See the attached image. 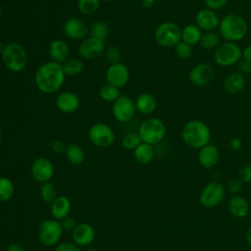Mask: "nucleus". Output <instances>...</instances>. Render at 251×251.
<instances>
[{
	"instance_id": "f257e3e1",
	"label": "nucleus",
	"mask_w": 251,
	"mask_h": 251,
	"mask_svg": "<svg viewBox=\"0 0 251 251\" xmlns=\"http://www.w3.org/2000/svg\"><path fill=\"white\" fill-rule=\"evenodd\" d=\"M65 78L62 65L54 61L41 64L34 74L35 86L44 94L57 93L62 88Z\"/></svg>"
},
{
	"instance_id": "f03ea898",
	"label": "nucleus",
	"mask_w": 251,
	"mask_h": 251,
	"mask_svg": "<svg viewBox=\"0 0 251 251\" xmlns=\"http://www.w3.org/2000/svg\"><path fill=\"white\" fill-rule=\"evenodd\" d=\"M181 138L188 147L200 149L210 143L211 130L203 121L190 120L181 129Z\"/></svg>"
},
{
	"instance_id": "7ed1b4c3",
	"label": "nucleus",
	"mask_w": 251,
	"mask_h": 251,
	"mask_svg": "<svg viewBox=\"0 0 251 251\" xmlns=\"http://www.w3.org/2000/svg\"><path fill=\"white\" fill-rule=\"evenodd\" d=\"M219 33L222 38L229 42L242 40L248 32V25L245 19L234 13L223 17L219 25Z\"/></svg>"
},
{
	"instance_id": "20e7f679",
	"label": "nucleus",
	"mask_w": 251,
	"mask_h": 251,
	"mask_svg": "<svg viewBox=\"0 0 251 251\" xmlns=\"http://www.w3.org/2000/svg\"><path fill=\"white\" fill-rule=\"evenodd\" d=\"M0 56L6 69L12 73H21L27 65V53L18 42L7 43Z\"/></svg>"
},
{
	"instance_id": "39448f33",
	"label": "nucleus",
	"mask_w": 251,
	"mask_h": 251,
	"mask_svg": "<svg viewBox=\"0 0 251 251\" xmlns=\"http://www.w3.org/2000/svg\"><path fill=\"white\" fill-rule=\"evenodd\" d=\"M167 132L166 126L163 121L158 118H148L144 120L138 128L141 141L150 145L159 144L165 137Z\"/></svg>"
},
{
	"instance_id": "423d86ee",
	"label": "nucleus",
	"mask_w": 251,
	"mask_h": 251,
	"mask_svg": "<svg viewBox=\"0 0 251 251\" xmlns=\"http://www.w3.org/2000/svg\"><path fill=\"white\" fill-rule=\"evenodd\" d=\"M242 59V50L235 42L225 41L214 51L215 63L220 67H230Z\"/></svg>"
},
{
	"instance_id": "0eeeda50",
	"label": "nucleus",
	"mask_w": 251,
	"mask_h": 251,
	"mask_svg": "<svg viewBox=\"0 0 251 251\" xmlns=\"http://www.w3.org/2000/svg\"><path fill=\"white\" fill-rule=\"evenodd\" d=\"M154 37L162 47H175L181 40V28L173 22H164L156 27Z\"/></svg>"
},
{
	"instance_id": "6e6552de",
	"label": "nucleus",
	"mask_w": 251,
	"mask_h": 251,
	"mask_svg": "<svg viewBox=\"0 0 251 251\" xmlns=\"http://www.w3.org/2000/svg\"><path fill=\"white\" fill-rule=\"evenodd\" d=\"M63 233V227L60 221L47 219L41 222L37 229V236L41 244L45 246L56 245Z\"/></svg>"
},
{
	"instance_id": "1a4fd4ad",
	"label": "nucleus",
	"mask_w": 251,
	"mask_h": 251,
	"mask_svg": "<svg viewBox=\"0 0 251 251\" xmlns=\"http://www.w3.org/2000/svg\"><path fill=\"white\" fill-rule=\"evenodd\" d=\"M88 138L93 145L105 148L114 143L116 135L114 129L109 125L98 122L90 126L88 130Z\"/></svg>"
},
{
	"instance_id": "9d476101",
	"label": "nucleus",
	"mask_w": 251,
	"mask_h": 251,
	"mask_svg": "<svg viewBox=\"0 0 251 251\" xmlns=\"http://www.w3.org/2000/svg\"><path fill=\"white\" fill-rule=\"evenodd\" d=\"M226 189L224 185L218 181H212L206 184L200 192L199 201L203 207H217L225 198Z\"/></svg>"
},
{
	"instance_id": "9b49d317",
	"label": "nucleus",
	"mask_w": 251,
	"mask_h": 251,
	"mask_svg": "<svg viewBox=\"0 0 251 251\" xmlns=\"http://www.w3.org/2000/svg\"><path fill=\"white\" fill-rule=\"evenodd\" d=\"M112 113L114 118L123 124L130 122L136 113L134 100L129 96L122 94L112 106Z\"/></svg>"
},
{
	"instance_id": "f8f14e48",
	"label": "nucleus",
	"mask_w": 251,
	"mask_h": 251,
	"mask_svg": "<svg viewBox=\"0 0 251 251\" xmlns=\"http://www.w3.org/2000/svg\"><path fill=\"white\" fill-rule=\"evenodd\" d=\"M105 50V41L90 35L81 40L77 48L79 56L84 60H96L104 55Z\"/></svg>"
},
{
	"instance_id": "ddd939ff",
	"label": "nucleus",
	"mask_w": 251,
	"mask_h": 251,
	"mask_svg": "<svg viewBox=\"0 0 251 251\" xmlns=\"http://www.w3.org/2000/svg\"><path fill=\"white\" fill-rule=\"evenodd\" d=\"M215 76L214 68L208 63H199L192 67L189 72L188 79L190 83L197 87L210 84Z\"/></svg>"
},
{
	"instance_id": "4468645a",
	"label": "nucleus",
	"mask_w": 251,
	"mask_h": 251,
	"mask_svg": "<svg viewBox=\"0 0 251 251\" xmlns=\"http://www.w3.org/2000/svg\"><path fill=\"white\" fill-rule=\"evenodd\" d=\"M30 174L33 179L37 182H48L54 175L53 163L46 157H38L30 166Z\"/></svg>"
},
{
	"instance_id": "2eb2a0df",
	"label": "nucleus",
	"mask_w": 251,
	"mask_h": 251,
	"mask_svg": "<svg viewBox=\"0 0 251 251\" xmlns=\"http://www.w3.org/2000/svg\"><path fill=\"white\" fill-rule=\"evenodd\" d=\"M63 31L72 40H83L89 34V26L82 19L72 17L65 21Z\"/></svg>"
},
{
	"instance_id": "dca6fc26",
	"label": "nucleus",
	"mask_w": 251,
	"mask_h": 251,
	"mask_svg": "<svg viewBox=\"0 0 251 251\" xmlns=\"http://www.w3.org/2000/svg\"><path fill=\"white\" fill-rule=\"evenodd\" d=\"M129 70L124 63H117L110 65L105 73V78L107 83L122 88L129 80Z\"/></svg>"
},
{
	"instance_id": "f3484780",
	"label": "nucleus",
	"mask_w": 251,
	"mask_h": 251,
	"mask_svg": "<svg viewBox=\"0 0 251 251\" xmlns=\"http://www.w3.org/2000/svg\"><path fill=\"white\" fill-rule=\"evenodd\" d=\"M221 19L219 18L216 11L208 8L200 9L195 16V25L202 31H214L219 27Z\"/></svg>"
},
{
	"instance_id": "a211bd4d",
	"label": "nucleus",
	"mask_w": 251,
	"mask_h": 251,
	"mask_svg": "<svg viewBox=\"0 0 251 251\" xmlns=\"http://www.w3.org/2000/svg\"><path fill=\"white\" fill-rule=\"evenodd\" d=\"M57 109L64 114H73L80 106L79 97L73 91L60 92L55 100Z\"/></svg>"
},
{
	"instance_id": "6ab92c4d",
	"label": "nucleus",
	"mask_w": 251,
	"mask_h": 251,
	"mask_svg": "<svg viewBox=\"0 0 251 251\" xmlns=\"http://www.w3.org/2000/svg\"><path fill=\"white\" fill-rule=\"evenodd\" d=\"M95 237V231L92 226L86 223L77 224L75 229L72 231V238L75 244L77 246L89 245Z\"/></svg>"
},
{
	"instance_id": "aec40b11",
	"label": "nucleus",
	"mask_w": 251,
	"mask_h": 251,
	"mask_svg": "<svg viewBox=\"0 0 251 251\" xmlns=\"http://www.w3.org/2000/svg\"><path fill=\"white\" fill-rule=\"evenodd\" d=\"M220 161V151L214 144H207L199 149L198 162L205 169H212Z\"/></svg>"
},
{
	"instance_id": "412c9836",
	"label": "nucleus",
	"mask_w": 251,
	"mask_h": 251,
	"mask_svg": "<svg viewBox=\"0 0 251 251\" xmlns=\"http://www.w3.org/2000/svg\"><path fill=\"white\" fill-rule=\"evenodd\" d=\"M48 53L51 61L63 64L70 58V46L66 40L57 38L50 42Z\"/></svg>"
},
{
	"instance_id": "4be33fe9",
	"label": "nucleus",
	"mask_w": 251,
	"mask_h": 251,
	"mask_svg": "<svg viewBox=\"0 0 251 251\" xmlns=\"http://www.w3.org/2000/svg\"><path fill=\"white\" fill-rule=\"evenodd\" d=\"M245 85H246L245 76L238 72H233L228 74L223 81L224 90L229 94H237L241 92L244 89Z\"/></svg>"
},
{
	"instance_id": "5701e85b",
	"label": "nucleus",
	"mask_w": 251,
	"mask_h": 251,
	"mask_svg": "<svg viewBox=\"0 0 251 251\" xmlns=\"http://www.w3.org/2000/svg\"><path fill=\"white\" fill-rule=\"evenodd\" d=\"M136 112L141 115H150L157 108V100L154 95L148 92L140 93L134 100Z\"/></svg>"
},
{
	"instance_id": "b1692460",
	"label": "nucleus",
	"mask_w": 251,
	"mask_h": 251,
	"mask_svg": "<svg viewBox=\"0 0 251 251\" xmlns=\"http://www.w3.org/2000/svg\"><path fill=\"white\" fill-rule=\"evenodd\" d=\"M227 209L233 217L237 219H242L248 215L250 206L249 202L243 196L234 195L228 200Z\"/></svg>"
},
{
	"instance_id": "393cba45",
	"label": "nucleus",
	"mask_w": 251,
	"mask_h": 251,
	"mask_svg": "<svg viewBox=\"0 0 251 251\" xmlns=\"http://www.w3.org/2000/svg\"><path fill=\"white\" fill-rule=\"evenodd\" d=\"M71 211V202L69 198L64 195H59L51 203V215L53 219L57 221H62L69 216Z\"/></svg>"
},
{
	"instance_id": "a878e982",
	"label": "nucleus",
	"mask_w": 251,
	"mask_h": 251,
	"mask_svg": "<svg viewBox=\"0 0 251 251\" xmlns=\"http://www.w3.org/2000/svg\"><path fill=\"white\" fill-rule=\"evenodd\" d=\"M155 156V150L153 145H150L148 143L141 142L134 150H133V158L134 160L141 164L146 165L149 164Z\"/></svg>"
},
{
	"instance_id": "bb28decb",
	"label": "nucleus",
	"mask_w": 251,
	"mask_h": 251,
	"mask_svg": "<svg viewBox=\"0 0 251 251\" xmlns=\"http://www.w3.org/2000/svg\"><path fill=\"white\" fill-rule=\"evenodd\" d=\"M203 31L195 25L189 24L181 28V41L193 46L199 44Z\"/></svg>"
},
{
	"instance_id": "cd10ccee",
	"label": "nucleus",
	"mask_w": 251,
	"mask_h": 251,
	"mask_svg": "<svg viewBox=\"0 0 251 251\" xmlns=\"http://www.w3.org/2000/svg\"><path fill=\"white\" fill-rule=\"evenodd\" d=\"M65 155L68 162L73 166H80L85 159V154L83 149L75 143L68 144Z\"/></svg>"
},
{
	"instance_id": "c85d7f7f",
	"label": "nucleus",
	"mask_w": 251,
	"mask_h": 251,
	"mask_svg": "<svg viewBox=\"0 0 251 251\" xmlns=\"http://www.w3.org/2000/svg\"><path fill=\"white\" fill-rule=\"evenodd\" d=\"M66 76H75L79 75L84 69V63L80 58L72 57L62 64Z\"/></svg>"
},
{
	"instance_id": "c756f323",
	"label": "nucleus",
	"mask_w": 251,
	"mask_h": 251,
	"mask_svg": "<svg viewBox=\"0 0 251 251\" xmlns=\"http://www.w3.org/2000/svg\"><path fill=\"white\" fill-rule=\"evenodd\" d=\"M221 35L219 32L214 31H205L202 33L199 44L202 48L206 50L216 49L221 44Z\"/></svg>"
},
{
	"instance_id": "7c9ffc66",
	"label": "nucleus",
	"mask_w": 251,
	"mask_h": 251,
	"mask_svg": "<svg viewBox=\"0 0 251 251\" xmlns=\"http://www.w3.org/2000/svg\"><path fill=\"white\" fill-rule=\"evenodd\" d=\"M110 33L109 25L105 21H96L89 26V35L105 41Z\"/></svg>"
},
{
	"instance_id": "2f4dec72",
	"label": "nucleus",
	"mask_w": 251,
	"mask_h": 251,
	"mask_svg": "<svg viewBox=\"0 0 251 251\" xmlns=\"http://www.w3.org/2000/svg\"><path fill=\"white\" fill-rule=\"evenodd\" d=\"M120 88L115 87L109 83H105L99 89V96L103 101L114 103L121 96Z\"/></svg>"
},
{
	"instance_id": "473e14b6",
	"label": "nucleus",
	"mask_w": 251,
	"mask_h": 251,
	"mask_svg": "<svg viewBox=\"0 0 251 251\" xmlns=\"http://www.w3.org/2000/svg\"><path fill=\"white\" fill-rule=\"evenodd\" d=\"M14 183L6 176H0V203L9 201L14 194Z\"/></svg>"
},
{
	"instance_id": "72a5a7b5",
	"label": "nucleus",
	"mask_w": 251,
	"mask_h": 251,
	"mask_svg": "<svg viewBox=\"0 0 251 251\" xmlns=\"http://www.w3.org/2000/svg\"><path fill=\"white\" fill-rule=\"evenodd\" d=\"M101 0H77L76 6L80 14L90 16L95 14L100 7Z\"/></svg>"
},
{
	"instance_id": "f704fd0d",
	"label": "nucleus",
	"mask_w": 251,
	"mask_h": 251,
	"mask_svg": "<svg viewBox=\"0 0 251 251\" xmlns=\"http://www.w3.org/2000/svg\"><path fill=\"white\" fill-rule=\"evenodd\" d=\"M39 195L43 202L51 204L57 197V191L54 184H52L50 181L41 183L40 189H39Z\"/></svg>"
},
{
	"instance_id": "c9c22d12",
	"label": "nucleus",
	"mask_w": 251,
	"mask_h": 251,
	"mask_svg": "<svg viewBox=\"0 0 251 251\" xmlns=\"http://www.w3.org/2000/svg\"><path fill=\"white\" fill-rule=\"evenodd\" d=\"M141 142V138L137 132H129L123 137L122 145L125 149L133 151Z\"/></svg>"
},
{
	"instance_id": "e433bc0d",
	"label": "nucleus",
	"mask_w": 251,
	"mask_h": 251,
	"mask_svg": "<svg viewBox=\"0 0 251 251\" xmlns=\"http://www.w3.org/2000/svg\"><path fill=\"white\" fill-rule=\"evenodd\" d=\"M174 48H175V53L176 57L180 60H188L191 58L193 54L192 46L181 40Z\"/></svg>"
},
{
	"instance_id": "4c0bfd02",
	"label": "nucleus",
	"mask_w": 251,
	"mask_h": 251,
	"mask_svg": "<svg viewBox=\"0 0 251 251\" xmlns=\"http://www.w3.org/2000/svg\"><path fill=\"white\" fill-rule=\"evenodd\" d=\"M104 56H105L106 60L110 63V65L117 64V63L121 62L122 52H121V50L118 47L110 46V47L106 48Z\"/></svg>"
},
{
	"instance_id": "58836bf2",
	"label": "nucleus",
	"mask_w": 251,
	"mask_h": 251,
	"mask_svg": "<svg viewBox=\"0 0 251 251\" xmlns=\"http://www.w3.org/2000/svg\"><path fill=\"white\" fill-rule=\"evenodd\" d=\"M238 178L243 183L251 182V164H246L240 168L238 172Z\"/></svg>"
},
{
	"instance_id": "ea45409f",
	"label": "nucleus",
	"mask_w": 251,
	"mask_h": 251,
	"mask_svg": "<svg viewBox=\"0 0 251 251\" xmlns=\"http://www.w3.org/2000/svg\"><path fill=\"white\" fill-rule=\"evenodd\" d=\"M242 184H243V182L238 177L231 178L227 183V190L229 193H231L233 195H237V193L240 192L242 189Z\"/></svg>"
},
{
	"instance_id": "a19ab883",
	"label": "nucleus",
	"mask_w": 251,
	"mask_h": 251,
	"mask_svg": "<svg viewBox=\"0 0 251 251\" xmlns=\"http://www.w3.org/2000/svg\"><path fill=\"white\" fill-rule=\"evenodd\" d=\"M227 2L228 0H204L206 8L211 9L213 11L223 9L227 4Z\"/></svg>"
},
{
	"instance_id": "79ce46f5",
	"label": "nucleus",
	"mask_w": 251,
	"mask_h": 251,
	"mask_svg": "<svg viewBox=\"0 0 251 251\" xmlns=\"http://www.w3.org/2000/svg\"><path fill=\"white\" fill-rule=\"evenodd\" d=\"M54 251H81V250L79 246H77L74 242H62L55 247Z\"/></svg>"
},
{
	"instance_id": "37998d69",
	"label": "nucleus",
	"mask_w": 251,
	"mask_h": 251,
	"mask_svg": "<svg viewBox=\"0 0 251 251\" xmlns=\"http://www.w3.org/2000/svg\"><path fill=\"white\" fill-rule=\"evenodd\" d=\"M61 226L63 227V230H69V231H73L75 229V227L76 226V222L74 218L72 217H66L65 219H63L61 222Z\"/></svg>"
},
{
	"instance_id": "c03bdc74",
	"label": "nucleus",
	"mask_w": 251,
	"mask_h": 251,
	"mask_svg": "<svg viewBox=\"0 0 251 251\" xmlns=\"http://www.w3.org/2000/svg\"><path fill=\"white\" fill-rule=\"evenodd\" d=\"M237 69H238V73H240L244 76L247 75H250L251 74V63L247 62L244 59H241L237 63Z\"/></svg>"
},
{
	"instance_id": "a18cd8bd",
	"label": "nucleus",
	"mask_w": 251,
	"mask_h": 251,
	"mask_svg": "<svg viewBox=\"0 0 251 251\" xmlns=\"http://www.w3.org/2000/svg\"><path fill=\"white\" fill-rule=\"evenodd\" d=\"M68 144L62 140H55L51 143V149L56 154H63L66 152Z\"/></svg>"
},
{
	"instance_id": "49530a36",
	"label": "nucleus",
	"mask_w": 251,
	"mask_h": 251,
	"mask_svg": "<svg viewBox=\"0 0 251 251\" xmlns=\"http://www.w3.org/2000/svg\"><path fill=\"white\" fill-rule=\"evenodd\" d=\"M229 147L232 151H239L242 147V140L239 137H233L229 141Z\"/></svg>"
},
{
	"instance_id": "de8ad7c7",
	"label": "nucleus",
	"mask_w": 251,
	"mask_h": 251,
	"mask_svg": "<svg viewBox=\"0 0 251 251\" xmlns=\"http://www.w3.org/2000/svg\"><path fill=\"white\" fill-rule=\"evenodd\" d=\"M242 59L246 60L247 62L251 63V44L247 45L243 50H242Z\"/></svg>"
},
{
	"instance_id": "09e8293b",
	"label": "nucleus",
	"mask_w": 251,
	"mask_h": 251,
	"mask_svg": "<svg viewBox=\"0 0 251 251\" xmlns=\"http://www.w3.org/2000/svg\"><path fill=\"white\" fill-rule=\"evenodd\" d=\"M6 251H25V249L21 246L20 244H17V243H13V244H10L8 247H7V250Z\"/></svg>"
},
{
	"instance_id": "8fccbe9b",
	"label": "nucleus",
	"mask_w": 251,
	"mask_h": 251,
	"mask_svg": "<svg viewBox=\"0 0 251 251\" xmlns=\"http://www.w3.org/2000/svg\"><path fill=\"white\" fill-rule=\"evenodd\" d=\"M140 2H141V6L144 9H150L154 6L156 0H140Z\"/></svg>"
},
{
	"instance_id": "3c124183",
	"label": "nucleus",
	"mask_w": 251,
	"mask_h": 251,
	"mask_svg": "<svg viewBox=\"0 0 251 251\" xmlns=\"http://www.w3.org/2000/svg\"><path fill=\"white\" fill-rule=\"evenodd\" d=\"M246 241H247L249 247L251 248V226L248 228V230L246 232Z\"/></svg>"
},
{
	"instance_id": "603ef678",
	"label": "nucleus",
	"mask_w": 251,
	"mask_h": 251,
	"mask_svg": "<svg viewBox=\"0 0 251 251\" xmlns=\"http://www.w3.org/2000/svg\"><path fill=\"white\" fill-rule=\"evenodd\" d=\"M4 44H3V42L0 40V55L2 54V51H3V49H4Z\"/></svg>"
},
{
	"instance_id": "864d4df0",
	"label": "nucleus",
	"mask_w": 251,
	"mask_h": 251,
	"mask_svg": "<svg viewBox=\"0 0 251 251\" xmlns=\"http://www.w3.org/2000/svg\"><path fill=\"white\" fill-rule=\"evenodd\" d=\"M2 15H3V7H2V5L0 4V18L2 17Z\"/></svg>"
},
{
	"instance_id": "5fc2aeb1",
	"label": "nucleus",
	"mask_w": 251,
	"mask_h": 251,
	"mask_svg": "<svg viewBox=\"0 0 251 251\" xmlns=\"http://www.w3.org/2000/svg\"><path fill=\"white\" fill-rule=\"evenodd\" d=\"M2 140H3V135H2V131L0 130V145L2 143Z\"/></svg>"
},
{
	"instance_id": "6e6d98bb",
	"label": "nucleus",
	"mask_w": 251,
	"mask_h": 251,
	"mask_svg": "<svg viewBox=\"0 0 251 251\" xmlns=\"http://www.w3.org/2000/svg\"><path fill=\"white\" fill-rule=\"evenodd\" d=\"M101 1H104V2H114L116 0H101Z\"/></svg>"
},
{
	"instance_id": "4d7b16f0",
	"label": "nucleus",
	"mask_w": 251,
	"mask_h": 251,
	"mask_svg": "<svg viewBox=\"0 0 251 251\" xmlns=\"http://www.w3.org/2000/svg\"><path fill=\"white\" fill-rule=\"evenodd\" d=\"M88 251H100V250H98V249H90Z\"/></svg>"
}]
</instances>
